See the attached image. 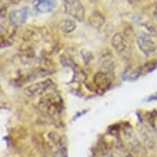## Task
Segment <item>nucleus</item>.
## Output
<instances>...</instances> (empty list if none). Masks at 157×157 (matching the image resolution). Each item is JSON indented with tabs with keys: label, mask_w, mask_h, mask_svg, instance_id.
Returning a JSON list of instances; mask_svg holds the SVG:
<instances>
[{
	"label": "nucleus",
	"mask_w": 157,
	"mask_h": 157,
	"mask_svg": "<svg viewBox=\"0 0 157 157\" xmlns=\"http://www.w3.org/2000/svg\"><path fill=\"white\" fill-rule=\"evenodd\" d=\"M137 43L139 49L144 56H152L157 52V46L154 42L152 36L147 32H140L137 35Z\"/></svg>",
	"instance_id": "423d86ee"
},
{
	"label": "nucleus",
	"mask_w": 157,
	"mask_h": 157,
	"mask_svg": "<svg viewBox=\"0 0 157 157\" xmlns=\"http://www.w3.org/2000/svg\"><path fill=\"white\" fill-rule=\"evenodd\" d=\"M11 40H13V35L10 32L2 25H0V48L3 47H7L11 44Z\"/></svg>",
	"instance_id": "4468645a"
},
{
	"label": "nucleus",
	"mask_w": 157,
	"mask_h": 157,
	"mask_svg": "<svg viewBox=\"0 0 157 157\" xmlns=\"http://www.w3.org/2000/svg\"><path fill=\"white\" fill-rule=\"evenodd\" d=\"M88 25L90 26L93 29L99 30L105 25L106 23V17L99 10H94L90 13V16L88 17Z\"/></svg>",
	"instance_id": "f8f14e48"
},
{
	"label": "nucleus",
	"mask_w": 157,
	"mask_h": 157,
	"mask_svg": "<svg viewBox=\"0 0 157 157\" xmlns=\"http://www.w3.org/2000/svg\"><path fill=\"white\" fill-rule=\"evenodd\" d=\"M145 102H152V101H157V93H155L154 94H151V96H149L147 98V99L144 100Z\"/></svg>",
	"instance_id": "f3484780"
},
{
	"label": "nucleus",
	"mask_w": 157,
	"mask_h": 157,
	"mask_svg": "<svg viewBox=\"0 0 157 157\" xmlns=\"http://www.w3.org/2000/svg\"><path fill=\"white\" fill-rule=\"evenodd\" d=\"M154 14H155V17H156V19H157V4H156L155 8H154Z\"/></svg>",
	"instance_id": "aec40b11"
},
{
	"label": "nucleus",
	"mask_w": 157,
	"mask_h": 157,
	"mask_svg": "<svg viewBox=\"0 0 157 157\" xmlns=\"http://www.w3.org/2000/svg\"><path fill=\"white\" fill-rule=\"evenodd\" d=\"M52 157H58V156H54V155H52Z\"/></svg>",
	"instance_id": "5701e85b"
},
{
	"label": "nucleus",
	"mask_w": 157,
	"mask_h": 157,
	"mask_svg": "<svg viewBox=\"0 0 157 157\" xmlns=\"http://www.w3.org/2000/svg\"><path fill=\"white\" fill-rule=\"evenodd\" d=\"M136 2H138V3H144V2H146L147 0H135Z\"/></svg>",
	"instance_id": "6ab92c4d"
},
{
	"label": "nucleus",
	"mask_w": 157,
	"mask_h": 157,
	"mask_svg": "<svg viewBox=\"0 0 157 157\" xmlns=\"http://www.w3.org/2000/svg\"><path fill=\"white\" fill-rule=\"evenodd\" d=\"M112 47L120 58L127 60L132 56V44L125 34L117 32L112 37Z\"/></svg>",
	"instance_id": "f03ea898"
},
{
	"label": "nucleus",
	"mask_w": 157,
	"mask_h": 157,
	"mask_svg": "<svg viewBox=\"0 0 157 157\" xmlns=\"http://www.w3.org/2000/svg\"><path fill=\"white\" fill-rule=\"evenodd\" d=\"M33 7L39 13H50L57 7V0H34Z\"/></svg>",
	"instance_id": "9b49d317"
},
{
	"label": "nucleus",
	"mask_w": 157,
	"mask_h": 157,
	"mask_svg": "<svg viewBox=\"0 0 157 157\" xmlns=\"http://www.w3.org/2000/svg\"><path fill=\"white\" fill-rule=\"evenodd\" d=\"M45 140L47 146L54 153V156L67 157V149L65 145L64 138L57 132L50 130L45 135Z\"/></svg>",
	"instance_id": "7ed1b4c3"
},
{
	"label": "nucleus",
	"mask_w": 157,
	"mask_h": 157,
	"mask_svg": "<svg viewBox=\"0 0 157 157\" xmlns=\"http://www.w3.org/2000/svg\"><path fill=\"white\" fill-rule=\"evenodd\" d=\"M64 13L69 16L71 19L77 21V22H82L85 17V10L83 5L80 2V0H75V1H64L63 4Z\"/></svg>",
	"instance_id": "0eeeda50"
},
{
	"label": "nucleus",
	"mask_w": 157,
	"mask_h": 157,
	"mask_svg": "<svg viewBox=\"0 0 157 157\" xmlns=\"http://www.w3.org/2000/svg\"><path fill=\"white\" fill-rule=\"evenodd\" d=\"M77 25L75 20L71 19V17H67V19H63L60 23V29L63 33L69 34L74 32V30L76 29Z\"/></svg>",
	"instance_id": "2eb2a0df"
},
{
	"label": "nucleus",
	"mask_w": 157,
	"mask_h": 157,
	"mask_svg": "<svg viewBox=\"0 0 157 157\" xmlns=\"http://www.w3.org/2000/svg\"><path fill=\"white\" fill-rule=\"evenodd\" d=\"M99 64L102 67V70L107 71V72H113L115 68V62L112 56L111 52L109 49H105L101 52L99 58Z\"/></svg>",
	"instance_id": "9d476101"
},
{
	"label": "nucleus",
	"mask_w": 157,
	"mask_h": 157,
	"mask_svg": "<svg viewBox=\"0 0 157 157\" xmlns=\"http://www.w3.org/2000/svg\"><path fill=\"white\" fill-rule=\"evenodd\" d=\"M11 3H20V2L24 1V0H10Z\"/></svg>",
	"instance_id": "a211bd4d"
},
{
	"label": "nucleus",
	"mask_w": 157,
	"mask_h": 157,
	"mask_svg": "<svg viewBox=\"0 0 157 157\" xmlns=\"http://www.w3.org/2000/svg\"><path fill=\"white\" fill-rule=\"evenodd\" d=\"M141 76H142L141 66H138V67L129 66V67H127L125 71L123 72V80L135 81V80H138Z\"/></svg>",
	"instance_id": "ddd939ff"
},
{
	"label": "nucleus",
	"mask_w": 157,
	"mask_h": 157,
	"mask_svg": "<svg viewBox=\"0 0 157 157\" xmlns=\"http://www.w3.org/2000/svg\"><path fill=\"white\" fill-rule=\"evenodd\" d=\"M54 86L55 83L52 79H44V80L34 82V83L26 86L24 90V94L29 98L42 97L43 94L52 90Z\"/></svg>",
	"instance_id": "39448f33"
},
{
	"label": "nucleus",
	"mask_w": 157,
	"mask_h": 157,
	"mask_svg": "<svg viewBox=\"0 0 157 157\" xmlns=\"http://www.w3.org/2000/svg\"><path fill=\"white\" fill-rule=\"evenodd\" d=\"M65 2H67V1H75V0H64Z\"/></svg>",
	"instance_id": "412c9836"
},
{
	"label": "nucleus",
	"mask_w": 157,
	"mask_h": 157,
	"mask_svg": "<svg viewBox=\"0 0 157 157\" xmlns=\"http://www.w3.org/2000/svg\"><path fill=\"white\" fill-rule=\"evenodd\" d=\"M38 108L43 114L47 116H58L64 110V100L57 91H48L40 97L38 102Z\"/></svg>",
	"instance_id": "f257e3e1"
},
{
	"label": "nucleus",
	"mask_w": 157,
	"mask_h": 157,
	"mask_svg": "<svg viewBox=\"0 0 157 157\" xmlns=\"http://www.w3.org/2000/svg\"><path fill=\"white\" fill-rule=\"evenodd\" d=\"M157 69V60H151L146 62L143 66H141V72H142V76L147 75L151 72H153L154 70Z\"/></svg>",
	"instance_id": "dca6fc26"
},
{
	"label": "nucleus",
	"mask_w": 157,
	"mask_h": 157,
	"mask_svg": "<svg viewBox=\"0 0 157 157\" xmlns=\"http://www.w3.org/2000/svg\"><path fill=\"white\" fill-rule=\"evenodd\" d=\"M121 141L123 146L127 148L132 153H141L143 150L142 142L130 126L123 127L121 129Z\"/></svg>",
	"instance_id": "20e7f679"
},
{
	"label": "nucleus",
	"mask_w": 157,
	"mask_h": 157,
	"mask_svg": "<svg viewBox=\"0 0 157 157\" xmlns=\"http://www.w3.org/2000/svg\"><path fill=\"white\" fill-rule=\"evenodd\" d=\"M113 79L114 76L112 75L111 72L101 70L98 71L93 76V83L98 90H100L101 93H105L111 87L112 83H113Z\"/></svg>",
	"instance_id": "6e6552de"
},
{
	"label": "nucleus",
	"mask_w": 157,
	"mask_h": 157,
	"mask_svg": "<svg viewBox=\"0 0 157 157\" xmlns=\"http://www.w3.org/2000/svg\"><path fill=\"white\" fill-rule=\"evenodd\" d=\"M28 17H29V8L21 7L10 11V21L13 26H20L27 21Z\"/></svg>",
	"instance_id": "1a4fd4ad"
},
{
	"label": "nucleus",
	"mask_w": 157,
	"mask_h": 157,
	"mask_svg": "<svg viewBox=\"0 0 157 157\" xmlns=\"http://www.w3.org/2000/svg\"><path fill=\"white\" fill-rule=\"evenodd\" d=\"M90 1H91V2H97L98 0H90Z\"/></svg>",
	"instance_id": "4be33fe9"
}]
</instances>
